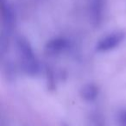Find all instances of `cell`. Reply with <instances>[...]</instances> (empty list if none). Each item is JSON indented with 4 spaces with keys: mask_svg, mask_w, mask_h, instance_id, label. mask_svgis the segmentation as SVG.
<instances>
[{
    "mask_svg": "<svg viewBox=\"0 0 126 126\" xmlns=\"http://www.w3.org/2000/svg\"><path fill=\"white\" fill-rule=\"evenodd\" d=\"M70 42L65 37H54L49 40L45 46V51L48 55L55 56L62 54L69 48Z\"/></svg>",
    "mask_w": 126,
    "mask_h": 126,
    "instance_id": "obj_4",
    "label": "cell"
},
{
    "mask_svg": "<svg viewBox=\"0 0 126 126\" xmlns=\"http://www.w3.org/2000/svg\"><path fill=\"white\" fill-rule=\"evenodd\" d=\"M82 93L85 98L88 100H93L98 95V89L95 86L92 84H88L84 86L82 89Z\"/></svg>",
    "mask_w": 126,
    "mask_h": 126,
    "instance_id": "obj_5",
    "label": "cell"
},
{
    "mask_svg": "<svg viewBox=\"0 0 126 126\" xmlns=\"http://www.w3.org/2000/svg\"><path fill=\"white\" fill-rule=\"evenodd\" d=\"M126 33L124 30H115L105 35L96 43L95 49L98 53H107L118 47L125 40Z\"/></svg>",
    "mask_w": 126,
    "mask_h": 126,
    "instance_id": "obj_2",
    "label": "cell"
},
{
    "mask_svg": "<svg viewBox=\"0 0 126 126\" xmlns=\"http://www.w3.org/2000/svg\"><path fill=\"white\" fill-rule=\"evenodd\" d=\"M16 48L18 60L23 71L30 76H35L40 71V63L33 47L23 35L16 38Z\"/></svg>",
    "mask_w": 126,
    "mask_h": 126,
    "instance_id": "obj_1",
    "label": "cell"
},
{
    "mask_svg": "<svg viewBox=\"0 0 126 126\" xmlns=\"http://www.w3.org/2000/svg\"><path fill=\"white\" fill-rule=\"evenodd\" d=\"M2 10V33L1 38L10 40L12 31L15 28L16 16L9 0H1Z\"/></svg>",
    "mask_w": 126,
    "mask_h": 126,
    "instance_id": "obj_3",
    "label": "cell"
}]
</instances>
